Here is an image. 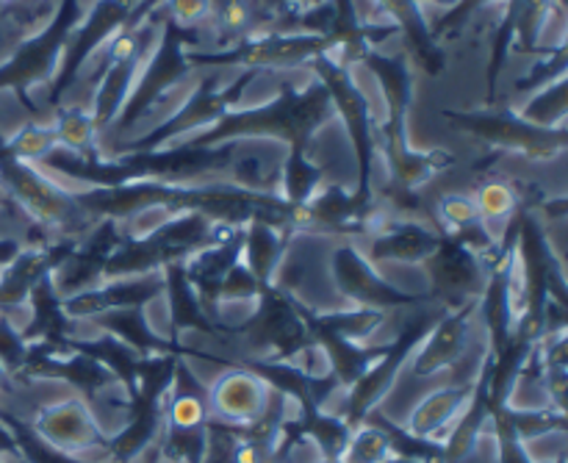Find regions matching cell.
Listing matches in <instances>:
<instances>
[{"mask_svg": "<svg viewBox=\"0 0 568 463\" xmlns=\"http://www.w3.org/2000/svg\"><path fill=\"white\" fill-rule=\"evenodd\" d=\"M333 117L336 109L320 78L303 89L294 87L292 81H283L281 92L270 103L227 111L216 125L189 137L183 148H216L225 142L266 139V142L286 144V164H305L311 161V142Z\"/></svg>", "mask_w": 568, "mask_h": 463, "instance_id": "6da1fadb", "label": "cell"}, {"mask_svg": "<svg viewBox=\"0 0 568 463\" xmlns=\"http://www.w3.org/2000/svg\"><path fill=\"white\" fill-rule=\"evenodd\" d=\"M0 192L31 220V225L50 233L55 242L59 239L67 242L72 236L83 239L98 220L78 203L75 192L61 187L48 170L6 153L3 133H0Z\"/></svg>", "mask_w": 568, "mask_h": 463, "instance_id": "7a4b0ae2", "label": "cell"}, {"mask_svg": "<svg viewBox=\"0 0 568 463\" xmlns=\"http://www.w3.org/2000/svg\"><path fill=\"white\" fill-rule=\"evenodd\" d=\"M83 20L81 0H61L55 14L50 17L48 26L33 37L22 39L9 59L0 61V89H11L22 105L31 111V120L37 117L31 92L39 87H50L59 72L61 56H64L67 39Z\"/></svg>", "mask_w": 568, "mask_h": 463, "instance_id": "3957f363", "label": "cell"}, {"mask_svg": "<svg viewBox=\"0 0 568 463\" xmlns=\"http://www.w3.org/2000/svg\"><path fill=\"white\" fill-rule=\"evenodd\" d=\"M331 53L325 33H258L231 50H186L189 67H239L247 72H275L308 67Z\"/></svg>", "mask_w": 568, "mask_h": 463, "instance_id": "277c9868", "label": "cell"}, {"mask_svg": "<svg viewBox=\"0 0 568 463\" xmlns=\"http://www.w3.org/2000/svg\"><path fill=\"white\" fill-rule=\"evenodd\" d=\"M444 120L453 122L460 131L471 133L480 142L505 153L525 155L527 161H552L564 155L566 150V125L564 128H541L521 120L514 109H480V111H442Z\"/></svg>", "mask_w": 568, "mask_h": 463, "instance_id": "5b68a950", "label": "cell"}, {"mask_svg": "<svg viewBox=\"0 0 568 463\" xmlns=\"http://www.w3.org/2000/svg\"><path fill=\"white\" fill-rule=\"evenodd\" d=\"M155 14H159V11H155ZM186 33L178 31V28L170 26L166 20H161L159 42H155L153 53H150V59L144 61V67L139 70L136 83H133L120 117H116L114 125L105 133H111L114 139L125 137L133 125H139V122L170 94V89H175L178 83L192 72V67H189L186 61ZM100 148H103V144H100Z\"/></svg>", "mask_w": 568, "mask_h": 463, "instance_id": "8992f818", "label": "cell"}, {"mask_svg": "<svg viewBox=\"0 0 568 463\" xmlns=\"http://www.w3.org/2000/svg\"><path fill=\"white\" fill-rule=\"evenodd\" d=\"M308 70L314 72L322 81V87L327 89L333 100V109L344 120V128H347V137L355 148V159H358V192L355 198L361 203H366V194H369V172H372V159L377 153L375 144V125L377 120L372 117L369 98L361 92V87L355 83L353 70L336 64L327 56H320L308 64Z\"/></svg>", "mask_w": 568, "mask_h": 463, "instance_id": "52a82bcc", "label": "cell"}, {"mask_svg": "<svg viewBox=\"0 0 568 463\" xmlns=\"http://www.w3.org/2000/svg\"><path fill=\"white\" fill-rule=\"evenodd\" d=\"M131 11V6L122 3V0H94V3L83 11V20L78 22L72 37L67 39L59 72H55L53 83L48 87L50 105H59L61 98L81 81L83 64H87L92 56H98L100 50H103V44L125 26Z\"/></svg>", "mask_w": 568, "mask_h": 463, "instance_id": "ba28073f", "label": "cell"}, {"mask_svg": "<svg viewBox=\"0 0 568 463\" xmlns=\"http://www.w3.org/2000/svg\"><path fill=\"white\" fill-rule=\"evenodd\" d=\"M275 389L264 375L242 366H225L214 381L205 386V409L211 425L250 427L266 414Z\"/></svg>", "mask_w": 568, "mask_h": 463, "instance_id": "9c48e42d", "label": "cell"}, {"mask_svg": "<svg viewBox=\"0 0 568 463\" xmlns=\"http://www.w3.org/2000/svg\"><path fill=\"white\" fill-rule=\"evenodd\" d=\"M33 433L42 439V444L53 447L55 453L70 455V459H89V455L105 453V439L98 431L92 409L81 394H70L64 400L42 405L31 420Z\"/></svg>", "mask_w": 568, "mask_h": 463, "instance_id": "30bf717a", "label": "cell"}, {"mask_svg": "<svg viewBox=\"0 0 568 463\" xmlns=\"http://www.w3.org/2000/svg\"><path fill=\"white\" fill-rule=\"evenodd\" d=\"M331 278L336 292L342 294L349 309H372V311H392L399 305L419 303V300L403 298L394 292L381 272L375 270L369 259L361 253L355 244H342L331 253Z\"/></svg>", "mask_w": 568, "mask_h": 463, "instance_id": "8fae6325", "label": "cell"}, {"mask_svg": "<svg viewBox=\"0 0 568 463\" xmlns=\"http://www.w3.org/2000/svg\"><path fill=\"white\" fill-rule=\"evenodd\" d=\"M480 383H464V386H438L430 389L427 394H422L414 405H410L408 416L399 427L408 433L416 442H433L438 444L447 439V433L453 431V425L458 422V416L464 414L466 405L471 403V397L477 394Z\"/></svg>", "mask_w": 568, "mask_h": 463, "instance_id": "7c38bea8", "label": "cell"}, {"mask_svg": "<svg viewBox=\"0 0 568 463\" xmlns=\"http://www.w3.org/2000/svg\"><path fill=\"white\" fill-rule=\"evenodd\" d=\"M383 17L397 28L405 37L408 53L414 56L416 64L427 72V76H442L444 72V53L430 37V22H427L425 11L416 0H372Z\"/></svg>", "mask_w": 568, "mask_h": 463, "instance_id": "4fadbf2b", "label": "cell"}, {"mask_svg": "<svg viewBox=\"0 0 568 463\" xmlns=\"http://www.w3.org/2000/svg\"><path fill=\"white\" fill-rule=\"evenodd\" d=\"M270 17L264 14L258 0H211L209 37L203 44L231 50L244 39L270 33Z\"/></svg>", "mask_w": 568, "mask_h": 463, "instance_id": "5bb4252c", "label": "cell"}, {"mask_svg": "<svg viewBox=\"0 0 568 463\" xmlns=\"http://www.w3.org/2000/svg\"><path fill=\"white\" fill-rule=\"evenodd\" d=\"M55 142L61 150L78 155L83 161H103L100 150V131L89 105H67L55 114L53 122Z\"/></svg>", "mask_w": 568, "mask_h": 463, "instance_id": "9a60e30c", "label": "cell"}, {"mask_svg": "<svg viewBox=\"0 0 568 463\" xmlns=\"http://www.w3.org/2000/svg\"><path fill=\"white\" fill-rule=\"evenodd\" d=\"M336 461L338 463H392L397 461V442H394L392 431L364 420L355 427H349Z\"/></svg>", "mask_w": 568, "mask_h": 463, "instance_id": "2e32d148", "label": "cell"}, {"mask_svg": "<svg viewBox=\"0 0 568 463\" xmlns=\"http://www.w3.org/2000/svg\"><path fill=\"white\" fill-rule=\"evenodd\" d=\"M471 200H475L483 231L491 236V242H497V228H503L519 211V194H516V189L508 181H503V178H488V181H483L471 192Z\"/></svg>", "mask_w": 568, "mask_h": 463, "instance_id": "e0dca14e", "label": "cell"}, {"mask_svg": "<svg viewBox=\"0 0 568 463\" xmlns=\"http://www.w3.org/2000/svg\"><path fill=\"white\" fill-rule=\"evenodd\" d=\"M568 78H558V81L541 87V92L532 94L521 109H514L521 120L532 122L541 128H564L566 125V111H568Z\"/></svg>", "mask_w": 568, "mask_h": 463, "instance_id": "ac0fdd59", "label": "cell"}, {"mask_svg": "<svg viewBox=\"0 0 568 463\" xmlns=\"http://www.w3.org/2000/svg\"><path fill=\"white\" fill-rule=\"evenodd\" d=\"M55 148H59V142H55L53 125L39 120L26 122L20 131H14V137L3 139L6 153L20 161H28V164H42Z\"/></svg>", "mask_w": 568, "mask_h": 463, "instance_id": "d6986e66", "label": "cell"}, {"mask_svg": "<svg viewBox=\"0 0 568 463\" xmlns=\"http://www.w3.org/2000/svg\"><path fill=\"white\" fill-rule=\"evenodd\" d=\"M155 11L161 20L186 33L189 44H200V31L209 28L211 20V0H161Z\"/></svg>", "mask_w": 568, "mask_h": 463, "instance_id": "ffe728a7", "label": "cell"}, {"mask_svg": "<svg viewBox=\"0 0 568 463\" xmlns=\"http://www.w3.org/2000/svg\"><path fill=\"white\" fill-rule=\"evenodd\" d=\"M433 214L438 217L436 225L447 228V231H453L455 236H466V233L483 228L480 217H477V209H475V200H471V192L442 194Z\"/></svg>", "mask_w": 568, "mask_h": 463, "instance_id": "44dd1931", "label": "cell"}, {"mask_svg": "<svg viewBox=\"0 0 568 463\" xmlns=\"http://www.w3.org/2000/svg\"><path fill=\"white\" fill-rule=\"evenodd\" d=\"M494 3H503V0H460L458 6H453L449 11H444L442 20L430 22V37L433 39L453 37V33H458L460 28H464L466 22L477 14V11L488 9V6H494Z\"/></svg>", "mask_w": 568, "mask_h": 463, "instance_id": "7402d4cb", "label": "cell"}, {"mask_svg": "<svg viewBox=\"0 0 568 463\" xmlns=\"http://www.w3.org/2000/svg\"><path fill=\"white\" fill-rule=\"evenodd\" d=\"M261 3V9H264V14L270 17V33H272V28H275V22H281L283 17L288 14V11H294L297 9V6H294V0H258Z\"/></svg>", "mask_w": 568, "mask_h": 463, "instance_id": "603a6c76", "label": "cell"}, {"mask_svg": "<svg viewBox=\"0 0 568 463\" xmlns=\"http://www.w3.org/2000/svg\"><path fill=\"white\" fill-rule=\"evenodd\" d=\"M11 383H14V381H11V375L3 370V364H0V394H9Z\"/></svg>", "mask_w": 568, "mask_h": 463, "instance_id": "cb8c5ba5", "label": "cell"}, {"mask_svg": "<svg viewBox=\"0 0 568 463\" xmlns=\"http://www.w3.org/2000/svg\"><path fill=\"white\" fill-rule=\"evenodd\" d=\"M419 6H427V3H436V6H444V9H453V6H458L460 0H416Z\"/></svg>", "mask_w": 568, "mask_h": 463, "instance_id": "d4e9b609", "label": "cell"}, {"mask_svg": "<svg viewBox=\"0 0 568 463\" xmlns=\"http://www.w3.org/2000/svg\"><path fill=\"white\" fill-rule=\"evenodd\" d=\"M122 3H128L133 9V6H139V3H142V0H122Z\"/></svg>", "mask_w": 568, "mask_h": 463, "instance_id": "484cf974", "label": "cell"}]
</instances>
